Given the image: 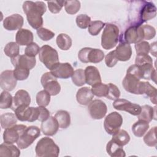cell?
Here are the masks:
<instances>
[{
	"mask_svg": "<svg viewBox=\"0 0 157 157\" xmlns=\"http://www.w3.org/2000/svg\"><path fill=\"white\" fill-rule=\"evenodd\" d=\"M156 127L155 126L151 128L149 131L145 134L144 137V141L146 145L150 147H156L157 141L156 138Z\"/></svg>",
	"mask_w": 157,
	"mask_h": 157,
	"instance_id": "60d3db41",
	"label": "cell"
},
{
	"mask_svg": "<svg viewBox=\"0 0 157 157\" xmlns=\"http://www.w3.org/2000/svg\"><path fill=\"white\" fill-rule=\"evenodd\" d=\"M13 71V75L17 80H26L29 75V69L22 68V67H15Z\"/></svg>",
	"mask_w": 157,
	"mask_h": 157,
	"instance_id": "7dc6e473",
	"label": "cell"
},
{
	"mask_svg": "<svg viewBox=\"0 0 157 157\" xmlns=\"http://www.w3.org/2000/svg\"><path fill=\"white\" fill-rule=\"evenodd\" d=\"M39 46L35 42H33L31 44L27 45L25 50V55L30 57H35L39 52Z\"/></svg>",
	"mask_w": 157,
	"mask_h": 157,
	"instance_id": "f907efd6",
	"label": "cell"
},
{
	"mask_svg": "<svg viewBox=\"0 0 157 157\" xmlns=\"http://www.w3.org/2000/svg\"><path fill=\"white\" fill-rule=\"evenodd\" d=\"M64 8L66 12L71 15L75 14L80 9V2L79 1H65Z\"/></svg>",
	"mask_w": 157,
	"mask_h": 157,
	"instance_id": "ab89813d",
	"label": "cell"
},
{
	"mask_svg": "<svg viewBox=\"0 0 157 157\" xmlns=\"http://www.w3.org/2000/svg\"><path fill=\"white\" fill-rule=\"evenodd\" d=\"M65 1H47L48 7L49 10L53 13H59L63 6L64 5Z\"/></svg>",
	"mask_w": 157,
	"mask_h": 157,
	"instance_id": "bcb514c9",
	"label": "cell"
},
{
	"mask_svg": "<svg viewBox=\"0 0 157 157\" xmlns=\"http://www.w3.org/2000/svg\"><path fill=\"white\" fill-rule=\"evenodd\" d=\"M39 109L40 113H39L38 120L42 122L44 121H45L50 117V112L45 108V107L39 106Z\"/></svg>",
	"mask_w": 157,
	"mask_h": 157,
	"instance_id": "f5cc1de1",
	"label": "cell"
},
{
	"mask_svg": "<svg viewBox=\"0 0 157 157\" xmlns=\"http://www.w3.org/2000/svg\"><path fill=\"white\" fill-rule=\"evenodd\" d=\"M137 94H143L147 97H149L150 101L153 104H156V89L149 82H139L137 89Z\"/></svg>",
	"mask_w": 157,
	"mask_h": 157,
	"instance_id": "ac0fdd59",
	"label": "cell"
},
{
	"mask_svg": "<svg viewBox=\"0 0 157 157\" xmlns=\"http://www.w3.org/2000/svg\"><path fill=\"white\" fill-rule=\"evenodd\" d=\"M37 34L39 37L44 41L49 40L55 36L53 32L45 28H40L37 29Z\"/></svg>",
	"mask_w": 157,
	"mask_h": 157,
	"instance_id": "c3c4849f",
	"label": "cell"
},
{
	"mask_svg": "<svg viewBox=\"0 0 157 157\" xmlns=\"http://www.w3.org/2000/svg\"><path fill=\"white\" fill-rule=\"evenodd\" d=\"M88 110L91 118L96 120H100L106 115L107 107L102 101L95 99L88 104Z\"/></svg>",
	"mask_w": 157,
	"mask_h": 157,
	"instance_id": "4fadbf2b",
	"label": "cell"
},
{
	"mask_svg": "<svg viewBox=\"0 0 157 157\" xmlns=\"http://www.w3.org/2000/svg\"><path fill=\"white\" fill-rule=\"evenodd\" d=\"M112 139L119 145L123 147L129 142L130 136L125 130L119 129L117 132L112 135Z\"/></svg>",
	"mask_w": 157,
	"mask_h": 157,
	"instance_id": "d6a6232c",
	"label": "cell"
},
{
	"mask_svg": "<svg viewBox=\"0 0 157 157\" xmlns=\"http://www.w3.org/2000/svg\"><path fill=\"white\" fill-rule=\"evenodd\" d=\"M106 151L112 157H124L126 156L123 147L119 145L112 139L107 144Z\"/></svg>",
	"mask_w": 157,
	"mask_h": 157,
	"instance_id": "83f0119b",
	"label": "cell"
},
{
	"mask_svg": "<svg viewBox=\"0 0 157 157\" xmlns=\"http://www.w3.org/2000/svg\"><path fill=\"white\" fill-rule=\"evenodd\" d=\"M11 63L15 67H22L31 69L36 66V59L35 57H30L26 55H18L11 58Z\"/></svg>",
	"mask_w": 157,
	"mask_h": 157,
	"instance_id": "2e32d148",
	"label": "cell"
},
{
	"mask_svg": "<svg viewBox=\"0 0 157 157\" xmlns=\"http://www.w3.org/2000/svg\"><path fill=\"white\" fill-rule=\"evenodd\" d=\"M50 94L45 90L40 91L36 95V102L39 106L46 107L50 102Z\"/></svg>",
	"mask_w": 157,
	"mask_h": 157,
	"instance_id": "f35d334b",
	"label": "cell"
},
{
	"mask_svg": "<svg viewBox=\"0 0 157 157\" xmlns=\"http://www.w3.org/2000/svg\"><path fill=\"white\" fill-rule=\"evenodd\" d=\"M13 99L12 95L7 91H3L0 96V108L6 109L12 107L13 104Z\"/></svg>",
	"mask_w": 157,
	"mask_h": 157,
	"instance_id": "74e56055",
	"label": "cell"
},
{
	"mask_svg": "<svg viewBox=\"0 0 157 157\" xmlns=\"http://www.w3.org/2000/svg\"><path fill=\"white\" fill-rule=\"evenodd\" d=\"M101 36V46L105 50L115 47L119 39V28L112 23H107Z\"/></svg>",
	"mask_w": 157,
	"mask_h": 157,
	"instance_id": "3957f363",
	"label": "cell"
},
{
	"mask_svg": "<svg viewBox=\"0 0 157 157\" xmlns=\"http://www.w3.org/2000/svg\"><path fill=\"white\" fill-rule=\"evenodd\" d=\"M135 49L137 55H148L150 52V45L147 41H142L135 44Z\"/></svg>",
	"mask_w": 157,
	"mask_h": 157,
	"instance_id": "f6af8a7d",
	"label": "cell"
},
{
	"mask_svg": "<svg viewBox=\"0 0 157 157\" xmlns=\"http://www.w3.org/2000/svg\"><path fill=\"white\" fill-rule=\"evenodd\" d=\"M124 42L130 44H137L144 40V32L141 25H137L129 27L124 34Z\"/></svg>",
	"mask_w": 157,
	"mask_h": 157,
	"instance_id": "8fae6325",
	"label": "cell"
},
{
	"mask_svg": "<svg viewBox=\"0 0 157 157\" xmlns=\"http://www.w3.org/2000/svg\"><path fill=\"white\" fill-rule=\"evenodd\" d=\"M4 52L6 56L12 58L19 55L20 48L19 45L17 42H9L4 47Z\"/></svg>",
	"mask_w": 157,
	"mask_h": 157,
	"instance_id": "d590c367",
	"label": "cell"
},
{
	"mask_svg": "<svg viewBox=\"0 0 157 157\" xmlns=\"http://www.w3.org/2000/svg\"><path fill=\"white\" fill-rule=\"evenodd\" d=\"M35 151L38 157H57L59 153V148L52 139L45 137L38 141Z\"/></svg>",
	"mask_w": 157,
	"mask_h": 157,
	"instance_id": "7a4b0ae2",
	"label": "cell"
},
{
	"mask_svg": "<svg viewBox=\"0 0 157 157\" xmlns=\"http://www.w3.org/2000/svg\"><path fill=\"white\" fill-rule=\"evenodd\" d=\"M118 59L115 54L114 50L110 52L105 57V63L107 67H113L118 62Z\"/></svg>",
	"mask_w": 157,
	"mask_h": 157,
	"instance_id": "816d5d0a",
	"label": "cell"
},
{
	"mask_svg": "<svg viewBox=\"0 0 157 157\" xmlns=\"http://www.w3.org/2000/svg\"><path fill=\"white\" fill-rule=\"evenodd\" d=\"M20 155V151L15 145L10 144L3 143L0 145V156L7 157H18Z\"/></svg>",
	"mask_w": 157,
	"mask_h": 157,
	"instance_id": "4316f807",
	"label": "cell"
},
{
	"mask_svg": "<svg viewBox=\"0 0 157 157\" xmlns=\"http://www.w3.org/2000/svg\"><path fill=\"white\" fill-rule=\"evenodd\" d=\"M26 128L27 126L24 124H15L12 127L5 129L3 133L4 142L10 144L17 143Z\"/></svg>",
	"mask_w": 157,
	"mask_h": 157,
	"instance_id": "30bf717a",
	"label": "cell"
},
{
	"mask_svg": "<svg viewBox=\"0 0 157 157\" xmlns=\"http://www.w3.org/2000/svg\"><path fill=\"white\" fill-rule=\"evenodd\" d=\"M94 94L91 90L86 86L80 88L76 94L77 101L81 105H88L93 100Z\"/></svg>",
	"mask_w": 157,
	"mask_h": 157,
	"instance_id": "d4e9b609",
	"label": "cell"
},
{
	"mask_svg": "<svg viewBox=\"0 0 157 157\" xmlns=\"http://www.w3.org/2000/svg\"><path fill=\"white\" fill-rule=\"evenodd\" d=\"M74 71L72 66L69 63H59L50 69V72L55 77L64 79L71 77Z\"/></svg>",
	"mask_w": 157,
	"mask_h": 157,
	"instance_id": "5bb4252c",
	"label": "cell"
},
{
	"mask_svg": "<svg viewBox=\"0 0 157 157\" xmlns=\"http://www.w3.org/2000/svg\"><path fill=\"white\" fill-rule=\"evenodd\" d=\"M24 22L23 17L18 13L12 14L6 17L3 21L4 28L8 31L21 29Z\"/></svg>",
	"mask_w": 157,
	"mask_h": 157,
	"instance_id": "e0dca14e",
	"label": "cell"
},
{
	"mask_svg": "<svg viewBox=\"0 0 157 157\" xmlns=\"http://www.w3.org/2000/svg\"><path fill=\"white\" fill-rule=\"evenodd\" d=\"M58 47L62 50H67L72 46V39L67 34L64 33L59 34L56 39Z\"/></svg>",
	"mask_w": 157,
	"mask_h": 157,
	"instance_id": "836d02e7",
	"label": "cell"
},
{
	"mask_svg": "<svg viewBox=\"0 0 157 157\" xmlns=\"http://www.w3.org/2000/svg\"><path fill=\"white\" fill-rule=\"evenodd\" d=\"M14 112L18 120L21 121H28L29 122L38 120L40 113L39 107H34L27 105L19 106L14 110Z\"/></svg>",
	"mask_w": 157,
	"mask_h": 157,
	"instance_id": "52a82bcc",
	"label": "cell"
},
{
	"mask_svg": "<svg viewBox=\"0 0 157 157\" xmlns=\"http://www.w3.org/2000/svg\"><path fill=\"white\" fill-rule=\"evenodd\" d=\"M39 58L45 67L50 70L59 63L57 51L48 45H44L40 48Z\"/></svg>",
	"mask_w": 157,
	"mask_h": 157,
	"instance_id": "277c9868",
	"label": "cell"
},
{
	"mask_svg": "<svg viewBox=\"0 0 157 157\" xmlns=\"http://www.w3.org/2000/svg\"><path fill=\"white\" fill-rule=\"evenodd\" d=\"M113 107L116 110L126 111L134 116H137L141 110V107L139 104L132 103L124 99L119 98L114 101Z\"/></svg>",
	"mask_w": 157,
	"mask_h": 157,
	"instance_id": "7c38bea8",
	"label": "cell"
},
{
	"mask_svg": "<svg viewBox=\"0 0 157 157\" xmlns=\"http://www.w3.org/2000/svg\"><path fill=\"white\" fill-rule=\"evenodd\" d=\"M144 3L140 12V23L155 18L156 15V8L153 3L146 1H145Z\"/></svg>",
	"mask_w": 157,
	"mask_h": 157,
	"instance_id": "ffe728a7",
	"label": "cell"
},
{
	"mask_svg": "<svg viewBox=\"0 0 157 157\" xmlns=\"http://www.w3.org/2000/svg\"><path fill=\"white\" fill-rule=\"evenodd\" d=\"M59 127L62 129L68 128L71 124V117L68 112L63 110H58L55 115Z\"/></svg>",
	"mask_w": 157,
	"mask_h": 157,
	"instance_id": "f1b7e54d",
	"label": "cell"
},
{
	"mask_svg": "<svg viewBox=\"0 0 157 157\" xmlns=\"http://www.w3.org/2000/svg\"><path fill=\"white\" fill-rule=\"evenodd\" d=\"M123 123L122 116L117 112H112L105 118L104 127L106 132L110 135L117 132Z\"/></svg>",
	"mask_w": 157,
	"mask_h": 157,
	"instance_id": "ba28073f",
	"label": "cell"
},
{
	"mask_svg": "<svg viewBox=\"0 0 157 157\" xmlns=\"http://www.w3.org/2000/svg\"><path fill=\"white\" fill-rule=\"evenodd\" d=\"M31 102V98L29 93L24 90H20L17 91L13 99L12 109L14 110L17 107L21 105L29 106Z\"/></svg>",
	"mask_w": 157,
	"mask_h": 157,
	"instance_id": "cb8c5ba5",
	"label": "cell"
},
{
	"mask_svg": "<svg viewBox=\"0 0 157 157\" xmlns=\"http://www.w3.org/2000/svg\"><path fill=\"white\" fill-rule=\"evenodd\" d=\"M149 128V123L139 120L132 126V131L134 136L137 137H142Z\"/></svg>",
	"mask_w": 157,
	"mask_h": 157,
	"instance_id": "4dcf8cb0",
	"label": "cell"
},
{
	"mask_svg": "<svg viewBox=\"0 0 157 157\" xmlns=\"http://www.w3.org/2000/svg\"><path fill=\"white\" fill-rule=\"evenodd\" d=\"M140 82V80L134 75L126 73V76L123 80L122 85L126 91L137 94V89Z\"/></svg>",
	"mask_w": 157,
	"mask_h": 157,
	"instance_id": "7402d4cb",
	"label": "cell"
},
{
	"mask_svg": "<svg viewBox=\"0 0 157 157\" xmlns=\"http://www.w3.org/2000/svg\"><path fill=\"white\" fill-rule=\"evenodd\" d=\"M17 118L15 113L7 112L1 115V126L3 129H7L16 124Z\"/></svg>",
	"mask_w": 157,
	"mask_h": 157,
	"instance_id": "1f68e13d",
	"label": "cell"
},
{
	"mask_svg": "<svg viewBox=\"0 0 157 157\" xmlns=\"http://www.w3.org/2000/svg\"><path fill=\"white\" fill-rule=\"evenodd\" d=\"M115 54L118 61H128L132 55V48L130 44L123 42H121L114 50Z\"/></svg>",
	"mask_w": 157,
	"mask_h": 157,
	"instance_id": "44dd1931",
	"label": "cell"
},
{
	"mask_svg": "<svg viewBox=\"0 0 157 157\" xmlns=\"http://www.w3.org/2000/svg\"><path fill=\"white\" fill-rule=\"evenodd\" d=\"M40 135V129L36 126L27 127L17 142L18 147L25 149L30 146L33 142Z\"/></svg>",
	"mask_w": 157,
	"mask_h": 157,
	"instance_id": "8992f818",
	"label": "cell"
},
{
	"mask_svg": "<svg viewBox=\"0 0 157 157\" xmlns=\"http://www.w3.org/2000/svg\"><path fill=\"white\" fill-rule=\"evenodd\" d=\"M91 90L93 94L97 97H106L109 91L107 85L101 82L93 85Z\"/></svg>",
	"mask_w": 157,
	"mask_h": 157,
	"instance_id": "8d00e7d4",
	"label": "cell"
},
{
	"mask_svg": "<svg viewBox=\"0 0 157 157\" xmlns=\"http://www.w3.org/2000/svg\"><path fill=\"white\" fill-rule=\"evenodd\" d=\"M156 113V107L153 108L148 105H144L141 107V110L139 114L137 115L139 120L150 122L154 118V115Z\"/></svg>",
	"mask_w": 157,
	"mask_h": 157,
	"instance_id": "f546056e",
	"label": "cell"
},
{
	"mask_svg": "<svg viewBox=\"0 0 157 157\" xmlns=\"http://www.w3.org/2000/svg\"><path fill=\"white\" fill-rule=\"evenodd\" d=\"M141 26L144 32V39L150 40L155 36L156 30L154 27L148 25H144Z\"/></svg>",
	"mask_w": 157,
	"mask_h": 157,
	"instance_id": "681fc988",
	"label": "cell"
},
{
	"mask_svg": "<svg viewBox=\"0 0 157 157\" xmlns=\"http://www.w3.org/2000/svg\"><path fill=\"white\" fill-rule=\"evenodd\" d=\"M109 91L107 95L106 96L107 98L110 100H116L118 99L120 96V91L118 88L114 84L112 83H109L107 84Z\"/></svg>",
	"mask_w": 157,
	"mask_h": 157,
	"instance_id": "ee69618b",
	"label": "cell"
},
{
	"mask_svg": "<svg viewBox=\"0 0 157 157\" xmlns=\"http://www.w3.org/2000/svg\"><path fill=\"white\" fill-rule=\"evenodd\" d=\"M78 58L84 63H98L104 58V53L100 49L85 47L78 52Z\"/></svg>",
	"mask_w": 157,
	"mask_h": 157,
	"instance_id": "5b68a950",
	"label": "cell"
},
{
	"mask_svg": "<svg viewBox=\"0 0 157 157\" xmlns=\"http://www.w3.org/2000/svg\"><path fill=\"white\" fill-rule=\"evenodd\" d=\"M23 9L30 26L36 29L40 28L43 25L42 15L47 10L45 3L42 1H26L23 2Z\"/></svg>",
	"mask_w": 157,
	"mask_h": 157,
	"instance_id": "6da1fadb",
	"label": "cell"
},
{
	"mask_svg": "<svg viewBox=\"0 0 157 157\" xmlns=\"http://www.w3.org/2000/svg\"><path fill=\"white\" fill-rule=\"evenodd\" d=\"M17 80L13 75L12 70H6L1 74L0 85L1 88L4 91H12L17 85Z\"/></svg>",
	"mask_w": 157,
	"mask_h": 157,
	"instance_id": "9a60e30c",
	"label": "cell"
},
{
	"mask_svg": "<svg viewBox=\"0 0 157 157\" xmlns=\"http://www.w3.org/2000/svg\"><path fill=\"white\" fill-rule=\"evenodd\" d=\"M33 33L27 29H20L16 33L15 40L19 45H28L33 41Z\"/></svg>",
	"mask_w": 157,
	"mask_h": 157,
	"instance_id": "484cf974",
	"label": "cell"
},
{
	"mask_svg": "<svg viewBox=\"0 0 157 157\" xmlns=\"http://www.w3.org/2000/svg\"><path fill=\"white\" fill-rule=\"evenodd\" d=\"M59 128V124L55 117H49L45 121L42 122L40 129L45 136H52L55 135Z\"/></svg>",
	"mask_w": 157,
	"mask_h": 157,
	"instance_id": "d6986e66",
	"label": "cell"
},
{
	"mask_svg": "<svg viewBox=\"0 0 157 157\" xmlns=\"http://www.w3.org/2000/svg\"><path fill=\"white\" fill-rule=\"evenodd\" d=\"M105 25V23L100 20L91 21L88 26V32L92 36H97Z\"/></svg>",
	"mask_w": 157,
	"mask_h": 157,
	"instance_id": "b9f144b4",
	"label": "cell"
},
{
	"mask_svg": "<svg viewBox=\"0 0 157 157\" xmlns=\"http://www.w3.org/2000/svg\"><path fill=\"white\" fill-rule=\"evenodd\" d=\"M86 83L93 86L94 84L101 82V77L98 69L93 66H87L85 69Z\"/></svg>",
	"mask_w": 157,
	"mask_h": 157,
	"instance_id": "603a6c76",
	"label": "cell"
},
{
	"mask_svg": "<svg viewBox=\"0 0 157 157\" xmlns=\"http://www.w3.org/2000/svg\"><path fill=\"white\" fill-rule=\"evenodd\" d=\"M40 82L44 90L51 96L57 95L61 91V86L55 77L50 72L44 74L40 79Z\"/></svg>",
	"mask_w": 157,
	"mask_h": 157,
	"instance_id": "9c48e42d",
	"label": "cell"
},
{
	"mask_svg": "<svg viewBox=\"0 0 157 157\" xmlns=\"http://www.w3.org/2000/svg\"><path fill=\"white\" fill-rule=\"evenodd\" d=\"M72 81L74 85L82 86L86 83L85 71L82 69H78L74 71L72 76Z\"/></svg>",
	"mask_w": 157,
	"mask_h": 157,
	"instance_id": "e575fe53",
	"label": "cell"
},
{
	"mask_svg": "<svg viewBox=\"0 0 157 157\" xmlns=\"http://www.w3.org/2000/svg\"><path fill=\"white\" fill-rule=\"evenodd\" d=\"M76 23L81 29L88 28L91 23V18L86 14H80L76 17Z\"/></svg>",
	"mask_w": 157,
	"mask_h": 157,
	"instance_id": "7bdbcfd3",
	"label": "cell"
}]
</instances>
